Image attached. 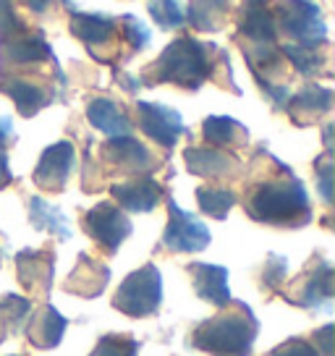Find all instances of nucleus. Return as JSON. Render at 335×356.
Masks as SVG:
<instances>
[{
  "instance_id": "f257e3e1",
  "label": "nucleus",
  "mask_w": 335,
  "mask_h": 356,
  "mask_svg": "<svg viewBox=\"0 0 335 356\" xmlns=\"http://www.w3.org/2000/svg\"><path fill=\"white\" fill-rule=\"evenodd\" d=\"M259 323L244 301H228L220 312L194 327L189 346L210 356H249Z\"/></svg>"
},
{
  "instance_id": "f03ea898",
  "label": "nucleus",
  "mask_w": 335,
  "mask_h": 356,
  "mask_svg": "<svg viewBox=\"0 0 335 356\" xmlns=\"http://www.w3.org/2000/svg\"><path fill=\"white\" fill-rule=\"evenodd\" d=\"M246 212L252 220L268 222V225H286V228H299L312 220L309 194L302 181L293 176L259 184L246 202Z\"/></svg>"
},
{
  "instance_id": "7ed1b4c3",
  "label": "nucleus",
  "mask_w": 335,
  "mask_h": 356,
  "mask_svg": "<svg viewBox=\"0 0 335 356\" xmlns=\"http://www.w3.org/2000/svg\"><path fill=\"white\" fill-rule=\"evenodd\" d=\"M210 76H213V58L207 47L194 37L173 40L152 66V81L176 84L183 89H199Z\"/></svg>"
},
{
  "instance_id": "20e7f679",
  "label": "nucleus",
  "mask_w": 335,
  "mask_h": 356,
  "mask_svg": "<svg viewBox=\"0 0 335 356\" xmlns=\"http://www.w3.org/2000/svg\"><path fill=\"white\" fill-rule=\"evenodd\" d=\"M160 301H163V275L155 265H145L131 275H126L113 296V307L134 320H142L157 314Z\"/></svg>"
},
{
  "instance_id": "39448f33",
  "label": "nucleus",
  "mask_w": 335,
  "mask_h": 356,
  "mask_svg": "<svg viewBox=\"0 0 335 356\" xmlns=\"http://www.w3.org/2000/svg\"><path fill=\"white\" fill-rule=\"evenodd\" d=\"M278 24L307 47H317L327 40V24L314 0H286L278 6Z\"/></svg>"
},
{
  "instance_id": "423d86ee",
  "label": "nucleus",
  "mask_w": 335,
  "mask_h": 356,
  "mask_svg": "<svg viewBox=\"0 0 335 356\" xmlns=\"http://www.w3.org/2000/svg\"><path fill=\"white\" fill-rule=\"evenodd\" d=\"M293 291H286L283 299L293 304V307H304V309L325 312L333 304V265L320 259L314 267H309L304 275L291 283Z\"/></svg>"
},
{
  "instance_id": "0eeeda50",
  "label": "nucleus",
  "mask_w": 335,
  "mask_h": 356,
  "mask_svg": "<svg viewBox=\"0 0 335 356\" xmlns=\"http://www.w3.org/2000/svg\"><path fill=\"white\" fill-rule=\"evenodd\" d=\"M210 228L194 218L191 212L181 210L173 200H168V225L163 234V246L170 252H202L210 246Z\"/></svg>"
},
{
  "instance_id": "6e6552de",
  "label": "nucleus",
  "mask_w": 335,
  "mask_h": 356,
  "mask_svg": "<svg viewBox=\"0 0 335 356\" xmlns=\"http://www.w3.org/2000/svg\"><path fill=\"white\" fill-rule=\"evenodd\" d=\"M81 225L87 236L108 252H118V246L131 236V220L118 204H111V202H100L90 212H84Z\"/></svg>"
},
{
  "instance_id": "1a4fd4ad",
  "label": "nucleus",
  "mask_w": 335,
  "mask_h": 356,
  "mask_svg": "<svg viewBox=\"0 0 335 356\" xmlns=\"http://www.w3.org/2000/svg\"><path fill=\"white\" fill-rule=\"evenodd\" d=\"M136 115H139L142 131L152 142H157L160 147H168V149L179 142L181 134L186 131L181 113L168 108V105H160V102H136Z\"/></svg>"
},
{
  "instance_id": "9d476101",
  "label": "nucleus",
  "mask_w": 335,
  "mask_h": 356,
  "mask_svg": "<svg viewBox=\"0 0 335 356\" xmlns=\"http://www.w3.org/2000/svg\"><path fill=\"white\" fill-rule=\"evenodd\" d=\"M74 145L71 142H56L40 155V163L34 168V184L45 191H63L68 176L74 170Z\"/></svg>"
},
{
  "instance_id": "9b49d317",
  "label": "nucleus",
  "mask_w": 335,
  "mask_h": 356,
  "mask_svg": "<svg viewBox=\"0 0 335 356\" xmlns=\"http://www.w3.org/2000/svg\"><path fill=\"white\" fill-rule=\"evenodd\" d=\"M197 296L204 299L213 307H225L231 301V289H228V270L220 265H204V262H191L186 267Z\"/></svg>"
},
{
  "instance_id": "f8f14e48",
  "label": "nucleus",
  "mask_w": 335,
  "mask_h": 356,
  "mask_svg": "<svg viewBox=\"0 0 335 356\" xmlns=\"http://www.w3.org/2000/svg\"><path fill=\"white\" fill-rule=\"evenodd\" d=\"M113 200L121 204V210L126 212H149L155 210L160 200H163V186L157 184L155 178L142 176L134 181H123L115 184L111 189Z\"/></svg>"
},
{
  "instance_id": "ddd939ff",
  "label": "nucleus",
  "mask_w": 335,
  "mask_h": 356,
  "mask_svg": "<svg viewBox=\"0 0 335 356\" xmlns=\"http://www.w3.org/2000/svg\"><path fill=\"white\" fill-rule=\"evenodd\" d=\"M68 327V320L50 304H42L24 325V335L34 348H56L63 341V333Z\"/></svg>"
},
{
  "instance_id": "4468645a",
  "label": "nucleus",
  "mask_w": 335,
  "mask_h": 356,
  "mask_svg": "<svg viewBox=\"0 0 335 356\" xmlns=\"http://www.w3.org/2000/svg\"><path fill=\"white\" fill-rule=\"evenodd\" d=\"M102 155L108 163H113L115 168H123L129 173H147L155 168V160L149 155L142 142H136L131 134L126 136H111V142H105Z\"/></svg>"
},
{
  "instance_id": "2eb2a0df",
  "label": "nucleus",
  "mask_w": 335,
  "mask_h": 356,
  "mask_svg": "<svg viewBox=\"0 0 335 356\" xmlns=\"http://www.w3.org/2000/svg\"><path fill=\"white\" fill-rule=\"evenodd\" d=\"M16 267H19V280L26 291L34 293H47L53 286V267H56V254L45 249V252H32L26 249L16 257Z\"/></svg>"
},
{
  "instance_id": "dca6fc26",
  "label": "nucleus",
  "mask_w": 335,
  "mask_h": 356,
  "mask_svg": "<svg viewBox=\"0 0 335 356\" xmlns=\"http://www.w3.org/2000/svg\"><path fill=\"white\" fill-rule=\"evenodd\" d=\"M111 280V270L102 265V262H95L92 257H79L74 273L68 275L66 280V291L68 293H76V296H84V299H95L100 296L105 286Z\"/></svg>"
},
{
  "instance_id": "f3484780",
  "label": "nucleus",
  "mask_w": 335,
  "mask_h": 356,
  "mask_svg": "<svg viewBox=\"0 0 335 356\" xmlns=\"http://www.w3.org/2000/svg\"><path fill=\"white\" fill-rule=\"evenodd\" d=\"M333 108V92L327 87H320V84H309L304 87L299 95L288 97V113L296 123H312L314 118H320L325 113H330Z\"/></svg>"
},
{
  "instance_id": "a211bd4d",
  "label": "nucleus",
  "mask_w": 335,
  "mask_h": 356,
  "mask_svg": "<svg viewBox=\"0 0 335 356\" xmlns=\"http://www.w3.org/2000/svg\"><path fill=\"white\" fill-rule=\"evenodd\" d=\"M183 160H186V168L189 173L202 178H220L234 173L238 168V160L231 155H225L220 149H210V147H189L183 152Z\"/></svg>"
},
{
  "instance_id": "6ab92c4d",
  "label": "nucleus",
  "mask_w": 335,
  "mask_h": 356,
  "mask_svg": "<svg viewBox=\"0 0 335 356\" xmlns=\"http://www.w3.org/2000/svg\"><path fill=\"white\" fill-rule=\"evenodd\" d=\"M0 92H6L13 102H16V111L22 113L24 118H32L47 105V97L42 87H37L32 81L19 76H0Z\"/></svg>"
},
{
  "instance_id": "aec40b11",
  "label": "nucleus",
  "mask_w": 335,
  "mask_h": 356,
  "mask_svg": "<svg viewBox=\"0 0 335 356\" xmlns=\"http://www.w3.org/2000/svg\"><path fill=\"white\" fill-rule=\"evenodd\" d=\"M87 118H90V123L97 131L108 134V136H126V134H131L129 115L113 100H108V97L92 100L90 108H87Z\"/></svg>"
},
{
  "instance_id": "412c9836",
  "label": "nucleus",
  "mask_w": 335,
  "mask_h": 356,
  "mask_svg": "<svg viewBox=\"0 0 335 356\" xmlns=\"http://www.w3.org/2000/svg\"><path fill=\"white\" fill-rule=\"evenodd\" d=\"M3 58L13 66H26V63H40L50 58V44L42 34H19L8 42H3Z\"/></svg>"
},
{
  "instance_id": "4be33fe9",
  "label": "nucleus",
  "mask_w": 335,
  "mask_h": 356,
  "mask_svg": "<svg viewBox=\"0 0 335 356\" xmlns=\"http://www.w3.org/2000/svg\"><path fill=\"white\" fill-rule=\"evenodd\" d=\"M29 220H32L37 231H47V234L58 236L63 241L71 238V228H68L66 215L58 210L56 204L42 200V197H32L29 200Z\"/></svg>"
},
{
  "instance_id": "5701e85b",
  "label": "nucleus",
  "mask_w": 335,
  "mask_h": 356,
  "mask_svg": "<svg viewBox=\"0 0 335 356\" xmlns=\"http://www.w3.org/2000/svg\"><path fill=\"white\" fill-rule=\"evenodd\" d=\"M71 32L76 34L81 42L102 44L115 34V22H113L111 16L79 11V13H74V19H71Z\"/></svg>"
},
{
  "instance_id": "b1692460",
  "label": "nucleus",
  "mask_w": 335,
  "mask_h": 356,
  "mask_svg": "<svg viewBox=\"0 0 335 356\" xmlns=\"http://www.w3.org/2000/svg\"><path fill=\"white\" fill-rule=\"evenodd\" d=\"M202 134H204V139L213 147H231L246 142V129L236 118H228V115H210V118H204Z\"/></svg>"
},
{
  "instance_id": "393cba45",
  "label": "nucleus",
  "mask_w": 335,
  "mask_h": 356,
  "mask_svg": "<svg viewBox=\"0 0 335 356\" xmlns=\"http://www.w3.org/2000/svg\"><path fill=\"white\" fill-rule=\"evenodd\" d=\"M238 29L244 37H249L257 44H272L275 42V19L265 6H249L241 16Z\"/></svg>"
},
{
  "instance_id": "a878e982",
  "label": "nucleus",
  "mask_w": 335,
  "mask_h": 356,
  "mask_svg": "<svg viewBox=\"0 0 335 356\" xmlns=\"http://www.w3.org/2000/svg\"><path fill=\"white\" fill-rule=\"evenodd\" d=\"M231 11V0H191L189 3V24L202 32L220 29L225 16Z\"/></svg>"
},
{
  "instance_id": "bb28decb",
  "label": "nucleus",
  "mask_w": 335,
  "mask_h": 356,
  "mask_svg": "<svg viewBox=\"0 0 335 356\" xmlns=\"http://www.w3.org/2000/svg\"><path fill=\"white\" fill-rule=\"evenodd\" d=\"M236 191L223 189V186H199L197 189V204L204 215H210L215 220H225L231 207L236 204Z\"/></svg>"
},
{
  "instance_id": "cd10ccee",
  "label": "nucleus",
  "mask_w": 335,
  "mask_h": 356,
  "mask_svg": "<svg viewBox=\"0 0 335 356\" xmlns=\"http://www.w3.org/2000/svg\"><path fill=\"white\" fill-rule=\"evenodd\" d=\"M29 312H32V301L24 299V296H16V293H6L3 299H0V320L6 325V330H11V333H19L26 323V317H29Z\"/></svg>"
},
{
  "instance_id": "c85d7f7f",
  "label": "nucleus",
  "mask_w": 335,
  "mask_h": 356,
  "mask_svg": "<svg viewBox=\"0 0 335 356\" xmlns=\"http://www.w3.org/2000/svg\"><path fill=\"white\" fill-rule=\"evenodd\" d=\"M90 356H139V341L129 333L102 335Z\"/></svg>"
},
{
  "instance_id": "c756f323",
  "label": "nucleus",
  "mask_w": 335,
  "mask_h": 356,
  "mask_svg": "<svg viewBox=\"0 0 335 356\" xmlns=\"http://www.w3.org/2000/svg\"><path fill=\"white\" fill-rule=\"evenodd\" d=\"M283 56L288 58L302 76H314L325 63L322 56L314 53V47H307V44H283Z\"/></svg>"
},
{
  "instance_id": "7c9ffc66",
  "label": "nucleus",
  "mask_w": 335,
  "mask_h": 356,
  "mask_svg": "<svg viewBox=\"0 0 335 356\" xmlns=\"http://www.w3.org/2000/svg\"><path fill=\"white\" fill-rule=\"evenodd\" d=\"M147 11L155 19L157 26L163 29H173V26H181L183 24V11H181L179 0H149L147 3Z\"/></svg>"
},
{
  "instance_id": "2f4dec72",
  "label": "nucleus",
  "mask_w": 335,
  "mask_h": 356,
  "mask_svg": "<svg viewBox=\"0 0 335 356\" xmlns=\"http://www.w3.org/2000/svg\"><path fill=\"white\" fill-rule=\"evenodd\" d=\"M19 34H24V24L16 16V3L0 0V42H8Z\"/></svg>"
},
{
  "instance_id": "473e14b6",
  "label": "nucleus",
  "mask_w": 335,
  "mask_h": 356,
  "mask_svg": "<svg viewBox=\"0 0 335 356\" xmlns=\"http://www.w3.org/2000/svg\"><path fill=\"white\" fill-rule=\"evenodd\" d=\"M333 152H325V157H320L314 168H317V189L322 194L325 204L333 202Z\"/></svg>"
},
{
  "instance_id": "72a5a7b5",
  "label": "nucleus",
  "mask_w": 335,
  "mask_h": 356,
  "mask_svg": "<svg viewBox=\"0 0 335 356\" xmlns=\"http://www.w3.org/2000/svg\"><path fill=\"white\" fill-rule=\"evenodd\" d=\"M123 34H126V40L134 50L147 47L149 40H152V32L147 29V24H142L136 16H123Z\"/></svg>"
},
{
  "instance_id": "f704fd0d",
  "label": "nucleus",
  "mask_w": 335,
  "mask_h": 356,
  "mask_svg": "<svg viewBox=\"0 0 335 356\" xmlns=\"http://www.w3.org/2000/svg\"><path fill=\"white\" fill-rule=\"evenodd\" d=\"M286 267H288V262L283 259V257L272 254L268 259V265H265V273H262V286L265 289H278L280 283H283V278H286Z\"/></svg>"
},
{
  "instance_id": "c9c22d12",
  "label": "nucleus",
  "mask_w": 335,
  "mask_h": 356,
  "mask_svg": "<svg viewBox=\"0 0 335 356\" xmlns=\"http://www.w3.org/2000/svg\"><path fill=\"white\" fill-rule=\"evenodd\" d=\"M265 356H317V351H314V346L307 338H288L286 343L275 346Z\"/></svg>"
},
{
  "instance_id": "e433bc0d",
  "label": "nucleus",
  "mask_w": 335,
  "mask_h": 356,
  "mask_svg": "<svg viewBox=\"0 0 335 356\" xmlns=\"http://www.w3.org/2000/svg\"><path fill=\"white\" fill-rule=\"evenodd\" d=\"M333 333H335L333 325H325L322 330H314L312 346L314 351H317V356H333Z\"/></svg>"
},
{
  "instance_id": "4c0bfd02",
  "label": "nucleus",
  "mask_w": 335,
  "mask_h": 356,
  "mask_svg": "<svg viewBox=\"0 0 335 356\" xmlns=\"http://www.w3.org/2000/svg\"><path fill=\"white\" fill-rule=\"evenodd\" d=\"M11 178L13 173H11V165H8V155L0 149V189H6L11 184Z\"/></svg>"
},
{
  "instance_id": "58836bf2",
  "label": "nucleus",
  "mask_w": 335,
  "mask_h": 356,
  "mask_svg": "<svg viewBox=\"0 0 335 356\" xmlns=\"http://www.w3.org/2000/svg\"><path fill=\"white\" fill-rule=\"evenodd\" d=\"M11 134H13L11 118H6V115H3V118H0V147L8 142V136H11Z\"/></svg>"
},
{
  "instance_id": "ea45409f",
  "label": "nucleus",
  "mask_w": 335,
  "mask_h": 356,
  "mask_svg": "<svg viewBox=\"0 0 335 356\" xmlns=\"http://www.w3.org/2000/svg\"><path fill=\"white\" fill-rule=\"evenodd\" d=\"M24 3H26V8H29V11L42 13V11H47V6H50L53 0H24Z\"/></svg>"
},
{
  "instance_id": "a19ab883",
  "label": "nucleus",
  "mask_w": 335,
  "mask_h": 356,
  "mask_svg": "<svg viewBox=\"0 0 335 356\" xmlns=\"http://www.w3.org/2000/svg\"><path fill=\"white\" fill-rule=\"evenodd\" d=\"M249 6H265V3H270V0H246Z\"/></svg>"
},
{
  "instance_id": "79ce46f5",
  "label": "nucleus",
  "mask_w": 335,
  "mask_h": 356,
  "mask_svg": "<svg viewBox=\"0 0 335 356\" xmlns=\"http://www.w3.org/2000/svg\"><path fill=\"white\" fill-rule=\"evenodd\" d=\"M6 341V325H3V320H0V343Z\"/></svg>"
}]
</instances>
